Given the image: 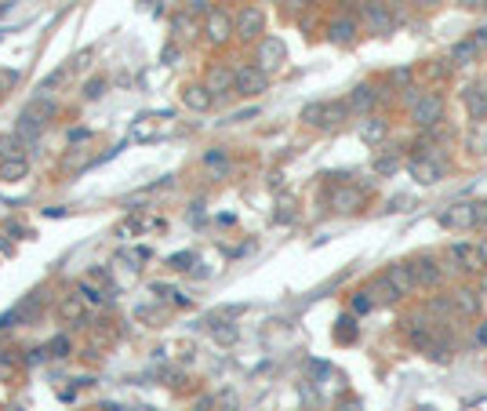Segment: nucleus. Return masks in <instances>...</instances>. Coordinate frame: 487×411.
Masks as SVG:
<instances>
[{"label": "nucleus", "mask_w": 487, "mask_h": 411, "mask_svg": "<svg viewBox=\"0 0 487 411\" xmlns=\"http://www.w3.org/2000/svg\"><path fill=\"white\" fill-rule=\"evenodd\" d=\"M29 175V161H0V179L4 182H19Z\"/></svg>", "instance_id": "30"}, {"label": "nucleus", "mask_w": 487, "mask_h": 411, "mask_svg": "<svg viewBox=\"0 0 487 411\" xmlns=\"http://www.w3.org/2000/svg\"><path fill=\"white\" fill-rule=\"evenodd\" d=\"M367 295L375 298V303H397V298H404V295H400V291L393 288V280H389L385 273H378L375 280L367 284Z\"/></svg>", "instance_id": "21"}, {"label": "nucleus", "mask_w": 487, "mask_h": 411, "mask_svg": "<svg viewBox=\"0 0 487 411\" xmlns=\"http://www.w3.org/2000/svg\"><path fill=\"white\" fill-rule=\"evenodd\" d=\"M58 317H62V321H73V324H84L88 303H84L80 295H62V298H58Z\"/></svg>", "instance_id": "18"}, {"label": "nucleus", "mask_w": 487, "mask_h": 411, "mask_svg": "<svg viewBox=\"0 0 487 411\" xmlns=\"http://www.w3.org/2000/svg\"><path fill=\"white\" fill-rule=\"evenodd\" d=\"M204 164H207V168H215V164H218V168H225V153H222V150L204 153Z\"/></svg>", "instance_id": "40"}, {"label": "nucleus", "mask_w": 487, "mask_h": 411, "mask_svg": "<svg viewBox=\"0 0 487 411\" xmlns=\"http://www.w3.org/2000/svg\"><path fill=\"white\" fill-rule=\"evenodd\" d=\"M40 131H44V120L33 113V109H26V113L19 117V138H40Z\"/></svg>", "instance_id": "27"}, {"label": "nucleus", "mask_w": 487, "mask_h": 411, "mask_svg": "<svg viewBox=\"0 0 487 411\" xmlns=\"http://www.w3.org/2000/svg\"><path fill=\"white\" fill-rule=\"evenodd\" d=\"M408 171L415 175V182H422V186H433V182H440L444 179V164L440 161H433V156H411L408 161Z\"/></svg>", "instance_id": "9"}, {"label": "nucleus", "mask_w": 487, "mask_h": 411, "mask_svg": "<svg viewBox=\"0 0 487 411\" xmlns=\"http://www.w3.org/2000/svg\"><path fill=\"white\" fill-rule=\"evenodd\" d=\"M338 411H364V404L356 401V397H346L342 404H338Z\"/></svg>", "instance_id": "42"}, {"label": "nucleus", "mask_w": 487, "mask_h": 411, "mask_svg": "<svg viewBox=\"0 0 487 411\" xmlns=\"http://www.w3.org/2000/svg\"><path fill=\"white\" fill-rule=\"evenodd\" d=\"M408 266H411V277H415L418 288H436V284L444 280V270L433 259H411Z\"/></svg>", "instance_id": "14"}, {"label": "nucleus", "mask_w": 487, "mask_h": 411, "mask_svg": "<svg viewBox=\"0 0 487 411\" xmlns=\"http://www.w3.org/2000/svg\"><path fill=\"white\" fill-rule=\"evenodd\" d=\"M477 226H487V204H477Z\"/></svg>", "instance_id": "46"}, {"label": "nucleus", "mask_w": 487, "mask_h": 411, "mask_svg": "<svg viewBox=\"0 0 487 411\" xmlns=\"http://www.w3.org/2000/svg\"><path fill=\"white\" fill-rule=\"evenodd\" d=\"M204 37L211 40V44H225L233 37V19L225 15L222 8H215V11H207V22H204Z\"/></svg>", "instance_id": "11"}, {"label": "nucleus", "mask_w": 487, "mask_h": 411, "mask_svg": "<svg viewBox=\"0 0 487 411\" xmlns=\"http://www.w3.org/2000/svg\"><path fill=\"white\" fill-rule=\"evenodd\" d=\"M477 58H480V47L473 44V37H465L451 47V66H473Z\"/></svg>", "instance_id": "22"}, {"label": "nucleus", "mask_w": 487, "mask_h": 411, "mask_svg": "<svg viewBox=\"0 0 487 411\" xmlns=\"http://www.w3.org/2000/svg\"><path fill=\"white\" fill-rule=\"evenodd\" d=\"M84 138H91L88 128H73V131H70V142H84Z\"/></svg>", "instance_id": "44"}, {"label": "nucleus", "mask_w": 487, "mask_h": 411, "mask_svg": "<svg viewBox=\"0 0 487 411\" xmlns=\"http://www.w3.org/2000/svg\"><path fill=\"white\" fill-rule=\"evenodd\" d=\"M204 88L215 95V102L225 99V95H233L237 91V70H230V66H211L204 73Z\"/></svg>", "instance_id": "6"}, {"label": "nucleus", "mask_w": 487, "mask_h": 411, "mask_svg": "<svg viewBox=\"0 0 487 411\" xmlns=\"http://www.w3.org/2000/svg\"><path fill=\"white\" fill-rule=\"evenodd\" d=\"M385 277L393 280V288L400 291V295H415L418 291V284H415V277H411V266L408 262H393L385 270Z\"/></svg>", "instance_id": "16"}, {"label": "nucleus", "mask_w": 487, "mask_h": 411, "mask_svg": "<svg viewBox=\"0 0 487 411\" xmlns=\"http://www.w3.org/2000/svg\"><path fill=\"white\" fill-rule=\"evenodd\" d=\"M11 8H15V0H0V15H8Z\"/></svg>", "instance_id": "51"}, {"label": "nucleus", "mask_w": 487, "mask_h": 411, "mask_svg": "<svg viewBox=\"0 0 487 411\" xmlns=\"http://www.w3.org/2000/svg\"><path fill=\"white\" fill-rule=\"evenodd\" d=\"M262 29H266V15L262 8H255V4H244L237 11V19H233V37L244 40V44H251L262 37Z\"/></svg>", "instance_id": "3"}, {"label": "nucleus", "mask_w": 487, "mask_h": 411, "mask_svg": "<svg viewBox=\"0 0 487 411\" xmlns=\"http://www.w3.org/2000/svg\"><path fill=\"white\" fill-rule=\"evenodd\" d=\"M102 95H106V81H102V76H99V81H88V88H84V99L88 102L102 99Z\"/></svg>", "instance_id": "38"}, {"label": "nucleus", "mask_w": 487, "mask_h": 411, "mask_svg": "<svg viewBox=\"0 0 487 411\" xmlns=\"http://www.w3.org/2000/svg\"><path fill=\"white\" fill-rule=\"evenodd\" d=\"M287 4H291V8H305V0H287Z\"/></svg>", "instance_id": "53"}, {"label": "nucleus", "mask_w": 487, "mask_h": 411, "mask_svg": "<svg viewBox=\"0 0 487 411\" xmlns=\"http://www.w3.org/2000/svg\"><path fill=\"white\" fill-rule=\"evenodd\" d=\"M150 229H160V218L157 215H131L127 223H120L117 226V236H138V233H150Z\"/></svg>", "instance_id": "17"}, {"label": "nucleus", "mask_w": 487, "mask_h": 411, "mask_svg": "<svg viewBox=\"0 0 487 411\" xmlns=\"http://www.w3.org/2000/svg\"><path fill=\"white\" fill-rule=\"evenodd\" d=\"M451 259L458 262L462 270H469V273H484L487 270V255H484V248H477V244H454Z\"/></svg>", "instance_id": "12"}, {"label": "nucleus", "mask_w": 487, "mask_h": 411, "mask_svg": "<svg viewBox=\"0 0 487 411\" xmlns=\"http://www.w3.org/2000/svg\"><path fill=\"white\" fill-rule=\"evenodd\" d=\"M335 335H338V342H353V339H356V328H353V317H342V321H338V328H335Z\"/></svg>", "instance_id": "37"}, {"label": "nucleus", "mask_w": 487, "mask_h": 411, "mask_svg": "<svg viewBox=\"0 0 487 411\" xmlns=\"http://www.w3.org/2000/svg\"><path fill=\"white\" fill-rule=\"evenodd\" d=\"M385 131H389V124H385L382 117H367V120L360 124V138L367 142V146H378V142L385 138Z\"/></svg>", "instance_id": "25"}, {"label": "nucleus", "mask_w": 487, "mask_h": 411, "mask_svg": "<svg viewBox=\"0 0 487 411\" xmlns=\"http://www.w3.org/2000/svg\"><path fill=\"white\" fill-rule=\"evenodd\" d=\"M426 313H433V317H447V313H454V303H451V295H436V298H429Z\"/></svg>", "instance_id": "34"}, {"label": "nucleus", "mask_w": 487, "mask_h": 411, "mask_svg": "<svg viewBox=\"0 0 487 411\" xmlns=\"http://www.w3.org/2000/svg\"><path fill=\"white\" fill-rule=\"evenodd\" d=\"M328 37H331V44H353L356 40V22L353 19H335L331 26H328Z\"/></svg>", "instance_id": "23"}, {"label": "nucleus", "mask_w": 487, "mask_h": 411, "mask_svg": "<svg viewBox=\"0 0 487 411\" xmlns=\"http://www.w3.org/2000/svg\"><path fill=\"white\" fill-rule=\"evenodd\" d=\"M408 106H411V120L418 124V128H436V124L444 120V99L436 91H418L411 88L408 91Z\"/></svg>", "instance_id": "1"}, {"label": "nucleus", "mask_w": 487, "mask_h": 411, "mask_svg": "<svg viewBox=\"0 0 487 411\" xmlns=\"http://www.w3.org/2000/svg\"><path fill=\"white\" fill-rule=\"evenodd\" d=\"M175 58H178V47H175V44L164 47V62H175Z\"/></svg>", "instance_id": "49"}, {"label": "nucleus", "mask_w": 487, "mask_h": 411, "mask_svg": "<svg viewBox=\"0 0 487 411\" xmlns=\"http://www.w3.org/2000/svg\"><path fill=\"white\" fill-rule=\"evenodd\" d=\"M70 73H73V66H70V62H66V66H58V70H51V73H47L44 76V81H40V95H47V91H55V88H62V84H66L70 81Z\"/></svg>", "instance_id": "29"}, {"label": "nucleus", "mask_w": 487, "mask_h": 411, "mask_svg": "<svg viewBox=\"0 0 487 411\" xmlns=\"http://www.w3.org/2000/svg\"><path fill=\"white\" fill-rule=\"evenodd\" d=\"M15 81H19V73H15V70H4V73H0V88H11Z\"/></svg>", "instance_id": "43"}, {"label": "nucleus", "mask_w": 487, "mask_h": 411, "mask_svg": "<svg viewBox=\"0 0 487 411\" xmlns=\"http://www.w3.org/2000/svg\"><path fill=\"white\" fill-rule=\"evenodd\" d=\"M346 106H349V113H360V117H367L371 109L378 106V88H375V84H356V88L349 91Z\"/></svg>", "instance_id": "13"}, {"label": "nucleus", "mask_w": 487, "mask_h": 411, "mask_svg": "<svg viewBox=\"0 0 487 411\" xmlns=\"http://www.w3.org/2000/svg\"><path fill=\"white\" fill-rule=\"evenodd\" d=\"M77 291H80V298H84L88 306H106V303H109V295L99 291V288H95V284H88V280H80Z\"/></svg>", "instance_id": "32"}, {"label": "nucleus", "mask_w": 487, "mask_h": 411, "mask_svg": "<svg viewBox=\"0 0 487 411\" xmlns=\"http://www.w3.org/2000/svg\"><path fill=\"white\" fill-rule=\"evenodd\" d=\"M193 262H197V259H193V251H186V255H171V270H189Z\"/></svg>", "instance_id": "39"}, {"label": "nucleus", "mask_w": 487, "mask_h": 411, "mask_svg": "<svg viewBox=\"0 0 487 411\" xmlns=\"http://www.w3.org/2000/svg\"><path fill=\"white\" fill-rule=\"evenodd\" d=\"M346 117H349L346 102H310L302 109V124H313V128H324V131L338 128Z\"/></svg>", "instance_id": "2"}, {"label": "nucleus", "mask_w": 487, "mask_h": 411, "mask_svg": "<svg viewBox=\"0 0 487 411\" xmlns=\"http://www.w3.org/2000/svg\"><path fill=\"white\" fill-rule=\"evenodd\" d=\"M477 342H480V346H487V321L477 328Z\"/></svg>", "instance_id": "48"}, {"label": "nucleus", "mask_w": 487, "mask_h": 411, "mask_svg": "<svg viewBox=\"0 0 487 411\" xmlns=\"http://www.w3.org/2000/svg\"><path fill=\"white\" fill-rule=\"evenodd\" d=\"M473 44H477V47H480V51H487V22H484V26H477V29H473Z\"/></svg>", "instance_id": "41"}, {"label": "nucleus", "mask_w": 487, "mask_h": 411, "mask_svg": "<svg viewBox=\"0 0 487 411\" xmlns=\"http://www.w3.org/2000/svg\"><path fill=\"white\" fill-rule=\"evenodd\" d=\"M280 62H284V40H280V37L258 40V51H255V66H258V70H262V73H273V70H280Z\"/></svg>", "instance_id": "8"}, {"label": "nucleus", "mask_w": 487, "mask_h": 411, "mask_svg": "<svg viewBox=\"0 0 487 411\" xmlns=\"http://www.w3.org/2000/svg\"><path fill=\"white\" fill-rule=\"evenodd\" d=\"M451 303H454V313H465V317H477L480 313V295L473 288H454Z\"/></svg>", "instance_id": "20"}, {"label": "nucleus", "mask_w": 487, "mask_h": 411, "mask_svg": "<svg viewBox=\"0 0 487 411\" xmlns=\"http://www.w3.org/2000/svg\"><path fill=\"white\" fill-rule=\"evenodd\" d=\"M418 8H436V4H444V0H415Z\"/></svg>", "instance_id": "50"}, {"label": "nucleus", "mask_w": 487, "mask_h": 411, "mask_svg": "<svg viewBox=\"0 0 487 411\" xmlns=\"http://www.w3.org/2000/svg\"><path fill=\"white\" fill-rule=\"evenodd\" d=\"M349 309H353V313H360V317H364V313H371V309H375V298H371L367 291H356V295L349 298Z\"/></svg>", "instance_id": "36"}, {"label": "nucleus", "mask_w": 487, "mask_h": 411, "mask_svg": "<svg viewBox=\"0 0 487 411\" xmlns=\"http://www.w3.org/2000/svg\"><path fill=\"white\" fill-rule=\"evenodd\" d=\"M131 138L135 142H153L157 138V113H142L131 124Z\"/></svg>", "instance_id": "24"}, {"label": "nucleus", "mask_w": 487, "mask_h": 411, "mask_svg": "<svg viewBox=\"0 0 487 411\" xmlns=\"http://www.w3.org/2000/svg\"><path fill=\"white\" fill-rule=\"evenodd\" d=\"M465 150L469 153H487V120H473L469 138H465Z\"/></svg>", "instance_id": "28"}, {"label": "nucleus", "mask_w": 487, "mask_h": 411, "mask_svg": "<svg viewBox=\"0 0 487 411\" xmlns=\"http://www.w3.org/2000/svg\"><path fill=\"white\" fill-rule=\"evenodd\" d=\"M408 197H393V200H389V208H393V211H404V208H408Z\"/></svg>", "instance_id": "47"}, {"label": "nucleus", "mask_w": 487, "mask_h": 411, "mask_svg": "<svg viewBox=\"0 0 487 411\" xmlns=\"http://www.w3.org/2000/svg\"><path fill=\"white\" fill-rule=\"evenodd\" d=\"M0 255H11V244L4 241V236H0Z\"/></svg>", "instance_id": "52"}, {"label": "nucleus", "mask_w": 487, "mask_h": 411, "mask_svg": "<svg viewBox=\"0 0 487 411\" xmlns=\"http://www.w3.org/2000/svg\"><path fill=\"white\" fill-rule=\"evenodd\" d=\"M462 8H469V11H480V8H487V0H458Z\"/></svg>", "instance_id": "45"}, {"label": "nucleus", "mask_w": 487, "mask_h": 411, "mask_svg": "<svg viewBox=\"0 0 487 411\" xmlns=\"http://www.w3.org/2000/svg\"><path fill=\"white\" fill-rule=\"evenodd\" d=\"M400 153L393 150V153H378L375 156V175H397V171H400Z\"/></svg>", "instance_id": "31"}, {"label": "nucleus", "mask_w": 487, "mask_h": 411, "mask_svg": "<svg viewBox=\"0 0 487 411\" xmlns=\"http://www.w3.org/2000/svg\"><path fill=\"white\" fill-rule=\"evenodd\" d=\"M47 353L51 357H70L73 353V339L70 335H55L51 342H47Z\"/></svg>", "instance_id": "35"}, {"label": "nucleus", "mask_w": 487, "mask_h": 411, "mask_svg": "<svg viewBox=\"0 0 487 411\" xmlns=\"http://www.w3.org/2000/svg\"><path fill=\"white\" fill-rule=\"evenodd\" d=\"M266 88H269V73H262L258 66H240L237 70V95L255 99V95H262Z\"/></svg>", "instance_id": "7"}, {"label": "nucleus", "mask_w": 487, "mask_h": 411, "mask_svg": "<svg viewBox=\"0 0 487 411\" xmlns=\"http://www.w3.org/2000/svg\"><path fill=\"white\" fill-rule=\"evenodd\" d=\"M364 204H367V193L360 186H338V189H331V208L338 215H356Z\"/></svg>", "instance_id": "5"}, {"label": "nucleus", "mask_w": 487, "mask_h": 411, "mask_svg": "<svg viewBox=\"0 0 487 411\" xmlns=\"http://www.w3.org/2000/svg\"><path fill=\"white\" fill-rule=\"evenodd\" d=\"M182 102H186V109H193V113H207V109L215 106V95H211L204 84H186Z\"/></svg>", "instance_id": "15"}, {"label": "nucleus", "mask_w": 487, "mask_h": 411, "mask_svg": "<svg viewBox=\"0 0 487 411\" xmlns=\"http://www.w3.org/2000/svg\"><path fill=\"white\" fill-rule=\"evenodd\" d=\"M211 335H215V342H222V346H233L237 342V328L230 321H215L211 324Z\"/></svg>", "instance_id": "33"}, {"label": "nucleus", "mask_w": 487, "mask_h": 411, "mask_svg": "<svg viewBox=\"0 0 487 411\" xmlns=\"http://www.w3.org/2000/svg\"><path fill=\"white\" fill-rule=\"evenodd\" d=\"M440 223H444L447 229H473V226H477V204H469V200L451 204V208L440 215Z\"/></svg>", "instance_id": "10"}, {"label": "nucleus", "mask_w": 487, "mask_h": 411, "mask_svg": "<svg viewBox=\"0 0 487 411\" xmlns=\"http://www.w3.org/2000/svg\"><path fill=\"white\" fill-rule=\"evenodd\" d=\"M26 138L19 135H4L0 138V161H26V146H22Z\"/></svg>", "instance_id": "26"}, {"label": "nucleus", "mask_w": 487, "mask_h": 411, "mask_svg": "<svg viewBox=\"0 0 487 411\" xmlns=\"http://www.w3.org/2000/svg\"><path fill=\"white\" fill-rule=\"evenodd\" d=\"M364 22H367L371 33H378V37H389L393 26H397V19H393V11H389L385 0H364Z\"/></svg>", "instance_id": "4"}, {"label": "nucleus", "mask_w": 487, "mask_h": 411, "mask_svg": "<svg viewBox=\"0 0 487 411\" xmlns=\"http://www.w3.org/2000/svg\"><path fill=\"white\" fill-rule=\"evenodd\" d=\"M465 109H469V117L473 120H487V88L484 84H473V88H465Z\"/></svg>", "instance_id": "19"}]
</instances>
